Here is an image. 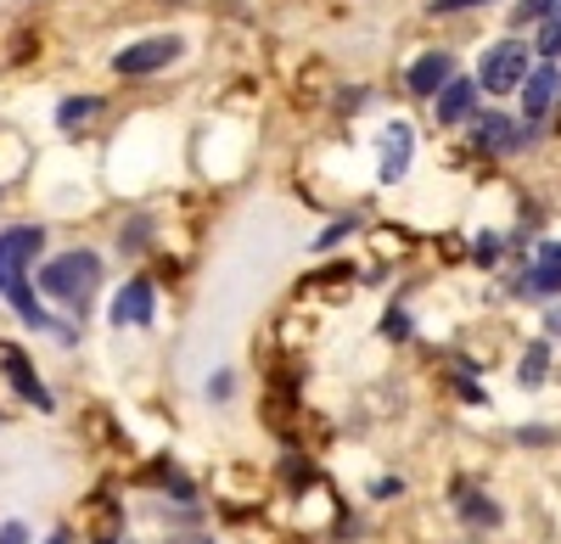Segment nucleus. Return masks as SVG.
<instances>
[{"label": "nucleus", "mask_w": 561, "mask_h": 544, "mask_svg": "<svg viewBox=\"0 0 561 544\" xmlns=\"http://www.w3.org/2000/svg\"><path fill=\"white\" fill-rule=\"evenodd\" d=\"M545 332H550V337H561V303H550V309H545Z\"/></svg>", "instance_id": "nucleus-24"}, {"label": "nucleus", "mask_w": 561, "mask_h": 544, "mask_svg": "<svg viewBox=\"0 0 561 544\" xmlns=\"http://www.w3.org/2000/svg\"><path fill=\"white\" fill-rule=\"evenodd\" d=\"M45 544H73V533H68V528H57V533H51V539H45Z\"/></svg>", "instance_id": "nucleus-26"}, {"label": "nucleus", "mask_w": 561, "mask_h": 544, "mask_svg": "<svg viewBox=\"0 0 561 544\" xmlns=\"http://www.w3.org/2000/svg\"><path fill=\"white\" fill-rule=\"evenodd\" d=\"M39 247H45L39 224H12V231H0V292H12L18 281H28V264H34Z\"/></svg>", "instance_id": "nucleus-4"}, {"label": "nucleus", "mask_w": 561, "mask_h": 544, "mask_svg": "<svg viewBox=\"0 0 561 544\" xmlns=\"http://www.w3.org/2000/svg\"><path fill=\"white\" fill-rule=\"evenodd\" d=\"M169 544H214V539H169Z\"/></svg>", "instance_id": "nucleus-27"}, {"label": "nucleus", "mask_w": 561, "mask_h": 544, "mask_svg": "<svg viewBox=\"0 0 561 544\" xmlns=\"http://www.w3.org/2000/svg\"><path fill=\"white\" fill-rule=\"evenodd\" d=\"M528 45L523 39H500V45H489L483 51V68H478V79H483V90H494V96H511V90H523L528 84Z\"/></svg>", "instance_id": "nucleus-2"}, {"label": "nucleus", "mask_w": 561, "mask_h": 544, "mask_svg": "<svg viewBox=\"0 0 561 544\" xmlns=\"http://www.w3.org/2000/svg\"><path fill=\"white\" fill-rule=\"evenodd\" d=\"M449 506H455V517H460L466 533H494V528L505 522L500 500H494L483 483H455V488H449Z\"/></svg>", "instance_id": "nucleus-5"}, {"label": "nucleus", "mask_w": 561, "mask_h": 544, "mask_svg": "<svg viewBox=\"0 0 561 544\" xmlns=\"http://www.w3.org/2000/svg\"><path fill=\"white\" fill-rule=\"evenodd\" d=\"M556 45H561V23H550V28H545V39H539V51L550 57V51H556Z\"/></svg>", "instance_id": "nucleus-23"}, {"label": "nucleus", "mask_w": 561, "mask_h": 544, "mask_svg": "<svg viewBox=\"0 0 561 544\" xmlns=\"http://www.w3.org/2000/svg\"><path fill=\"white\" fill-rule=\"evenodd\" d=\"M230 393H237V377H230V371H219V377H208V398H230Z\"/></svg>", "instance_id": "nucleus-18"}, {"label": "nucleus", "mask_w": 561, "mask_h": 544, "mask_svg": "<svg viewBox=\"0 0 561 544\" xmlns=\"http://www.w3.org/2000/svg\"><path fill=\"white\" fill-rule=\"evenodd\" d=\"M449 79H455V57L449 51H427V57H415V68H410V90H415V96H438Z\"/></svg>", "instance_id": "nucleus-12"}, {"label": "nucleus", "mask_w": 561, "mask_h": 544, "mask_svg": "<svg viewBox=\"0 0 561 544\" xmlns=\"http://www.w3.org/2000/svg\"><path fill=\"white\" fill-rule=\"evenodd\" d=\"M0 377H7V382H12V393H18L23 404H34V410H45V416L57 410V398H51V387L39 382V371L28 366V354H23V348H12V343H0Z\"/></svg>", "instance_id": "nucleus-6"}, {"label": "nucleus", "mask_w": 561, "mask_h": 544, "mask_svg": "<svg viewBox=\"0 0 561 544\" xmlns=\"http://www.w3.org/2000/svg\"><path fill=\"white\" fill-rule=\"evenodd\" d=\"M472 107H478V84H472V79H449V84L438 90V102H433L438 124H460V118H472Z\"/></svg>", "instance_id": "nucleus-13"}, {"label": "nucleus", "mask_w": 561, "mask_h": 544, "mask_svg": "<svg viewBox=\"0 0 561 544\" xmlns=\"http://www.w3.org/2000/svg\"><path fill=\"white\" fill-rule=\"evenodd\" d=\"M180 57H185V39H180V34H152V39L124 45V51L113 57V68H118L124 79H140V73H158V68H169V62H180Z\"/></svg>", "instance_id": "nucleus-3"}, {"label": "nucleus", "mask_w": 561, "mask_h": 544, "mask_svg": "<svg viewBox=\"0 0 561 544\" xmlns=\"http://www.w3.org/2000/svg\"><path fill=\"white\" fill-rule=\"evenodd\" d=\"M0 544H28V528L23 522H0Z\"/></svg>", "instance_id": "nucleus-21"}, {"label": "nucleus", "mask_w": 561, "mask_h": 544, "mask_svg": "<svg viewBox=\"0 0 561 544\" xmlns=\"http://www.w3.org/2000/svg\"><path fill=\"white\" fill-rule=\"evenodd\" d=\"M96 281H102V258L90 253V247H73V253H57V258L39 264V292L57 298V303L73 309V314L90 309V298H96Z\"/></svg>", "instance_id": "nucleus-1"}, {"label": "nucleus", "mask_w": 561, "mask_h": 544, "mask_svg": "<svg viewBox=\"0 0 561 544\" xmlns=\"http://www.w3.org/2000/svg\"><path fill=\"white\" fill-rule=\"evenodd\" d=\"M517 292L523 298H561V242H539L534 269H523Z\"/></svg>", "instance_id": "nucleus-7"}, {"label": "nucleus", "mask_w": 561, "mask_h": 544, "mask_svg": "<svg viewBox=\"0 0 561 544\" xmlns=\"http://www.w3.org/2000/svg\"><path fill=\"white\" fill-rule=\"evenodd\" d=\"M399 494H404L399 477H377V483H370V500H399Z\"/></svg>", "instance_id": "nucleus-17"}, {"label": "nucleus", "mask_w": 561, "mask_h": 544, "mask_svg": "<svg viewBox=\"0 0 561 544\" xmlns=\"http://www.w3.org/2000/svg\"><path fill=\"white\" fill-rule=\"evenodd\" d=\"M96 107H102L96 96H68V102L57 107V124H62V129H79L84 118H96Z\"/></svg>", "instance_id": "nucleus-15"}, {"label": "nucleus", "mask_w": 561, "mask_h": 544, "mask_svg": "<svg viewBox=\"0 0 561 544\" xmlns=\"http://www.w3.org/2000/svg\"><path fill=\"white\" fill-rule=\"evenodd\" d=\"M382 337H388V343H410V314H404V309H388V314H382Z\"/></svg>", "instance_id": "nucleus-16"}, {"label": "nucleus", "mask_w": 561, "mask_h": 544, "mask_svg": "<svg viewBox=\"0 0 561 544\" xmlns=\"http://www.w3.org/2000/svg\"><path fill=\"white\" fill-rule=\"evenodd\" d=\"M517 382H523L528 393L550 382V343H528V348H523V359H517Z\"/></svg>", "instance_id": "nucleus-14"}, {"label": "nucleus", "mask_w": 561, "mask_h": 544, "mask_svg": "<svg viewBox=\"0 0 561 544\" xmlns=\"http://www.w3.org/2000/svg\"><path fill=\"white\" fill-rule=\"evenodd\" d=\"M152 309H158L152 281H124L107 314H113V326H152Z\"/></svg>", "instance_id": "nucleus-8"}, {"label": "nucleus", "mask_w": 561, "mask_h": 544, "mask_svg": "<svg viewBox=\"0 0 561 544\" xmlns=\"http://www.w3.org/2000/svg\"><path fill=\"white\" fill-rule=\"evenodd\" d=\"M556 96H561V73H556V68H534L528 84H523V113H528V124H545L550 107H556Z\"/></svg>", "instance_id": "nucleus-9"}, {"label": "nucleus", "mask_w": 561, "mask_h": 544, "mask_svg": "<svg viewBox=\"0 0 561 544\" xmlns=\"http://www.w3.org/2000/svg\"><path fill=\"white\" fill-rule=\"evenodd\" d=\"M90 544H118V539H90Z\"/></svg>", "instance_id": "nucleus-28"}, {"label": "nucleus", "mask_w": 561, "mask_h": 544, "mask_svg": "<svg viewBox=\"0 0 561 544\" xmlns=\"http://www.w3.org/2000/svg\"><path fill=\"white\" fill-rule=\"evenodd\" d=\"M494 258H500V236L483 231V236H478V264H494Z\"/></svg>", "instance_id": "nucleus-20"}, {"label": "nucleus", "mask_w": 561, "mask_h": 544, "mask_svg": "<svg viewBox=\"0 0 561 544\" xmlns=\"http://www.w3.org/2000/svg\"><path fill=\"white\" fill-rule=\"evenodd\" d=\"M410 147H415V129H410L404 118H393V124L382 129V180H388V186H393V180H404Z\"/></svg>", "instance_id": "nucleus-10"}, {"label": "nucleus", "mask_w": 561, "mask_h": 544, "mask_svg": "<svg viewBox=\"0 0 561 544\" xmlns=\"http://www.w3.org/2000/svg\"><path fill=\"white\" fill-rule=\"evenodd\" d=\"M348 231H354V224H332V231H325V236H320V247H337V242H343Z\"/></svg>", "instance_id": "nucleus-25"}, {"label": "nucleus", "mask_w": 561, "mask_h": 544, "mask_svg": "<svg viewBox=\"0 0 561 544\" xmlns=\"http://www.w3.org/2000/svg\"><path fill=\"white\" fill-rule=\"evenodd\" d=\"M466 7H489V0H433V12H466Z\"/></svg>", "instance_id": "nucleus-22"}, {"label": "nucleus", "mask_w": 561, "mask_h": 544, "mask_svg": "<svg viewBox=\"0 0 561 544\" xmlns=\"http://www.w3.org/2000/svg\"><path fill=\"white\" fill-rule=\"evenodd\" d=\"M472 147H483V152H517L523 147V129L511 124V118H500V113H483L478 124H472Z\"/></svg>", "instance_id": "nucleus-11"}, {"label": "nucleus", "mask_w": 561, "mask_h": 544, "mask_svg": "<svg viewBox=\"0 0 561 544\" xmlns=\"http://www.w3.org/2000/svg\"><path fill=\"white\" fill-rule=\"evenodd\" d=\"M556 7H561V0H523V12H517V18H523V23H528V18H550Z\"/></svg>", "instance_id": "nucleus-19"}]
</instances>
